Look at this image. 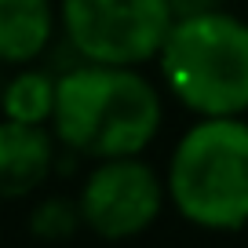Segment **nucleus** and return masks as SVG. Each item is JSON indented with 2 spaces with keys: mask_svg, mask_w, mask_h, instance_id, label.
I'll use <instances>...</instances> for the list:
<instances>
[{
  "mask_svg": "<svg viewBox=\"0 0 248 248\" xmlns=\"http://www.w3.org/2000/svg\"><path fill=\"white\" fill-rule=\"evenodd\" d=\"M161 80L146 77V66H106L80 62L59 70L51 128L62 150L80 161L139 157L157 142L164 128Z\"/></svg>",
  "mask_w": 248,
  "mask_h": 248,
  "instance_id": "nucleus-1",
  "label": "nucleus"
},
{
  "mask_svg": "<svg viewBox=\"0 0 248 248\" xmlns=\"http://www.w3.org/2000/svg\"><path fill=\"white\" fill-rule=\"evenodd\" d=\"M157 80L194 117H248V18L212 8H179L157 55Z\"/></svg>",
  "mask_w": 248,
  "mask_h": 248,
  "instance_id": "nucleus-2",
  "label": "nucleus"
},
{
  "mask_svg": "<svg viewBox=\"0 0 248 248\" xmlns=\"http://www.w3.org/2000/svg\"><path fill=\"white\" fill-rule=\"evenodd\" d=\"M164 190L197 230H248V117H194L168 154Z\"/></svg>",
  "mask_w": 248,
  "mask_h": 248,
  "instance_id": "nucleus-3",
  "label": "nucleus"
},
{
  "mask_svg": "<svg viewBox=\"0 0 248 248\" xmlns=\"http://www.w3.org/2000/svg\"><path fill=\"white\" fill-rule=\"evenodd\" d=\"M175 15V0H59V40L80 62L150 66Z\"/></svg>",
  "mask_w": 248,
  "mask_h": 248,
  "instance_id": "nucleus-4",
  "label": "nucleus"
},
{
  "mask_svg": "<svg viewBox=\"0 0 248 248\" xmlns=\"http://www.w3.org/2000/svg\"><path fill=\"white\" fill-rule=\"evenodd\" d=\"M77 204L88 233L99 241H132L168 208L164 171H157L142 154L92 161L80 179Z\"/></svg>",
  "mask_w": 248,
  "mask_h": 248,
  "instance_id": "nucleus-5",
  "label": "nucleus"
},
{
  "mask_svg": "<svg viewBox=\"0 0 248 248\" xmlns=\"http://www.w3.org/2000/svg\"><path fill=\"white\" fill-rule=\"evenodd\" d=\"M59 139L47 124L0 117V201H26L40 194L59 168Z\"/></svg>",
  "mask_w": 248,
  "mask_h": 248,
  "instance_id": "nucleus-6",
  "label": "nucleus"
},
{
  "mask_svg": "<svg viewBox=\"0 0 248 248\" xmlns=\"http://www.w3.org/2000/svg\"><path fill=\"white\" fill-rule=\"evenodd\" d=\"M59 44V0H0V66L44 62Z\"/></svg>",
  "mask_w": 248,
  "mask_h": 248,
  "instance_id": "nucleus-7",
  "label": "nucleus"
},
{
  "mask_svg": "<svg viewBox=\"0 0 248 248\" xmlns=\"http://www.w3.org/2000/svg\"><path fill=\"white\" fill-rule=\"evenodd\" d=\"M55 88H59V70L44 66V62L15 66V70H8V77H4L0 117L22 121V124H51Z\"/></svg>",
  "mask_w": 248,
  "mask_h": 248,
  "instance_id": "nucleus-8",
  "label": "nucleus"
},
{
  "mask_svg": "<svg viewBox=\"0 0 248 248\" xmlns=\"http://www.w3.org/2000/svg\"><path fill=\"white\" fill-rule=\"evenodd\" d=\"M30 233L40 245H66L84 230V219H80V204L77 197L66 194H44L33 201L30 219H26Z\"/></svg>",
  "mask_w": 248,
  "mask_h": 248,
  "instance_id": "nucleus-9",
  "label": "nucleus"
},
{
  "mask_svg": "<svg viewBox=\"0 0 248 248\" xmlns=\"http://www.w3.org/2000/svg\"><path fill=\"white\" fill-rule=\"evenodd\" d=\"M179 8H212V4H223V0H175Z\"/></svg>",
  "mask_w": 248,
  "mask_h": 248,
  "instance_id": "nucleus-10",
  "label": "nucleus"
},
{
  "mask_svg": "<svg viewBox=\"0 0 248 248\" xmlns=\"http://www.w3.org/2000/svg\"><path fill=\"white\" fill-rule=\"evenodd\" d=\"M4 77H8V66H0V92H4Z\"/></svg>",
  "mask_w": 248,
  "mask_h": 248,
  "instance_id": "nucleus-11",
  "label": "nucleus"
},
{
  "mask_svg": "<svg viewBox=\"0 0 248 248\" xmlns=\"http://www.w3.org/2000/svg\"><path fill=\"white\" fill-rule=\"evenodd\" d=\"M245 4H248V0H245Z\"/></svg>",
  "mask_w": 248,
  "mask_h": 248,
  "instance_id": "nucleus-12",
  "label": "nucleus"
}]
</instances>
